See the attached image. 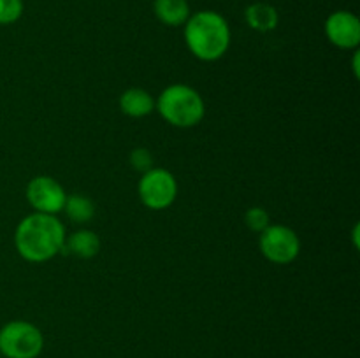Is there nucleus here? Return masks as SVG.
<instances>
[{
  "mask_svg": "<svg viewBox=\"0 0 360 358\" xmlns=\"http://www.w3.org/2000/svg\"><path fill=\"white\" fill-rule=\"evenodd\" d=\"M65 244V227L56 214L32 213L18 223L14 246L18 255L32 263H42L58 255Z\"/></svg>",
  "mask_w": 360,
  "mask_h": 358,
  "instance_id": "nucleus-1",
  "label": "nucleus"
},
{
  "mask_svg": "<svg viewBox=\"0 0 360 358\" xmlns=\"http://www.w3.org/2000/svg\"><path fill=\"white\" fill-rule=\"evenodd\" d=\"M183 27L186 48L202 62L220 60L231 46V27L217 11H197Z\"/></svg>",
  "mask_w": 360,
  "mask_h": 358,
  "instance_id": "nucleus-2",
  "label": "nucleus"
},
{
  "mask_svg": "<svg viewBox=\"0 0 360 358\" xmlns=\"http://www.w3.org/2000/svg\"><path fill=\"white\" fill-rule=\"evenodd\" d=\"M155 109L162 118L178 128H190L202 121L206 104L195 88L188 84H171L158 95Z\"/></svg>",
  "mask_w": 360,
  "mask_h": 358,
  "instance_id": "nucleus-3",
  "label": "nucleus"
},
{
  "mask_svg": "<svg viewBox=\"0 0 360 358\" xmlns=\"http://www.w3.org/2000/svg\"><path fill=\"white\" fill-rule=\"evenodd\" d=\"M44 339L34 323L14 319L0 329V354L6 358H37Z\"/></svg>",
  "mask_w": 360,
  "mask_h": 358,
  "instance_id": "nucleus-4",
  "label": "nucleus"
},
{
  "mask_svg": "<svg viewBox=\"0 0 360 358\" xmlns=\"http://www.w3.org/2000/svg\"><path fill=\"white\" fill-rule=\"evenodd\" d=\"M137 193L139 199L148 209L162 211L167 209L174 204L178 197V181L174 175L165 168H150L144 172L143 178L137 185Z\"/></svg>",
  "mask_w": 360,
  "mask_h": 358,
  "instance_id": "nucleus-5",
  "label": "nucleus"
},
{
  "mask_svg": "<svg viewBox=\"0 0 360 358\" xmlns=\"http://www.w3.org/2000/svg\"><path fill=\"white\" fill-rule=\"evenodd\" d=\"M260 253L276 265H287L299 256L301 241L299 235L285 225H269L260 232Z\"/></svg>",
  "mask_w": 360,
  "mask_h": 358,
  "instance_id": "nucleus-6",
  "label": "nucleus"
},
{
  "mask_svg": "<svg viewBox=\"0 0 360 358\" xmlns=\"http://www.w3.org/2000/svg\"><path fill=\"white\" fill-rule=\"evenodd\" d=\"M67 193L56 179L37 175L27 185V200L35 213L58 214L65 206Z\"/></svg>",
  "mask_w": 360,
  "mask_h": 358,
  "instance_id": "nucleus-7",
  "label": "nucleus"
},
{
  "mask_svg": "<svg viewBox=\"0 0 360 358\" xmlns=\"http://www.w3.org/2000/svg\"><path fill=\"white\" fill-rule=\"evenodd\" d=\"M326 35L340 49H357L360 44V20L350 11H336L326 20Z\"/></svg>",
  "mask_w": 360,
  "mask_h": 358,
  "instance_id": "nucleus-8",
  "label": "nucleus"
},
{
  "mask_svg": "<svg viewBox=\"0 0 360 358\" xmlns=\"http://www.w3.org/2000/svg\"><path fill=\"white\" fill-rule=\"evenodd\" d=\"M153 13L157 20L167 27H183L192 11L188 0H155Z\"/></svg>",
  "mask_w": 360,
  "mask_h": 358,
  "instance_id": "nucleus-9",
  "label": "nucleus"
},
{
  "mask_svg": "<svg viewBox=\"0 0 360 358\" xmlns=\"http://www.w3.org/2000/svg\"><path fill=\"white\" fill-rule=\"evenodd\" d=\"M120 109L130 118H144L155 111V100L143 88H129L120 97Z\"/></svg>",
  "mask_w": 360,
  "mask_h": 358,
  "instance_id": "nucleus-10",
  "label": "nucleus"
},
{
  "mask_svg": "<svg viewBox=\"0 0 360 358\" xmlns=\"http://www.w3.org/2000/svg\"><path fill=\"white\" fill-rule=\"evenodd\" d=\"M245 18L246 23L253 30L262 32V34L274 30L278 27V23H280V14H278L276 7L267 2H255L246 7Z\"/></svg>",
  "mask_w": 360,
  "mask_h": 358,
  "instance_id": "nucleus-11",
  "label": "nucleus"
},
{
  "mask_svg": "<svg viewBox=\"0 0 360 358\" xmlns=\"http://www.w3.org/2000/svg\"><path fill=\"white\" fill-rule=\"evenodd\" d=\"M63 249L77 258H94L101 251V239L91 230H77L67 235Z\"/></svg>",
  "mask_w": 360,
  "mask_h": 358,
  "instance_id": "nucleus-12",
  "label": "nucleus"
},
{
  "mask_svg": "<svg viewBox=\"0 0 360 358\" xmlns=\"http://www.w3.org/2000/svg\"><path fill=\"white\" fill-rule=\"evenodd\" d=\"M63 211L74 223H88L95 214V204L84 195H67Z\"/></svg>",
  "mask_w": 360,
  "mask_h": 358,
  "instance_id": "nucleus-13",
  "label": "nucleus"
},
{
  "mask_svg": "<svg viewBox=\"0 0 360 358\" xmlns=\"http://www.w3.org/2000/svg\"><path fill=\"white\" fill-rule=\"evenodd\" d=\"M23 0H0V25H13L23 16Z\"/></svg>",
  "mask_w": 360,
  "mask_h": 358,
  "instance_id": "nucleus-14",
  "label": "nucleus"
},
{
  "mask_svg": "<svg viewBox=\"0 0 360 358\" xmlns=\"http://www.w3.org/2000/svg\"><path fill=\"white\" fill-rule=\"evenodd\" d=\"M269 214L262 207H252V209L246 211L245 214V223L250 230L253 232H264L269 227Z\"/></svg>",
  "mask_w": 360,
  "mask_h": 358,
  "instance_id": "nucleus-15",
  "label": "nucleus"
},
{
  "mask_svg": "<svg viewBox=\"0 0 360 358\" xmlns=\"http://www.w3.org/2000/svg\"><path fill=\"white\" fill-rule=\"evenodd\" d=\"M130 165H132V168L144 174L150 168H153V157H151V153L146 147H137V150L130 153Z\"/></svg>",
  "mask_w": 360,
  "mask_h": 358,
  "instance_id": "nucleus-16",
  "label": "nucleus"
},
{
  "mask_svg": "<svg viewBox=\"0 0 360 358\" xmlns=\"http://www.w3.org/2000/svg\"><path fill=\"white\" fill-rule=\"evenodd\" d=\"M354 70H355V76H359V51H355V56H354Z\"/></svg>",
  "mask_w": 360,
  "mask_h": 358,
  "instance_id": "nucleus-17",
  "label": "nucleus"
},
{
  "mask_svg": "<svg viewBox=\"0 0 360 358\" xmlns=\"http://www.w3.org/2000/svg\"><path fill=\"white\" fill-rule=\"evenodd\" d=\"M354 239H355V248H359V225L354 228Z\"/></svg>",
  "mask_w": 360,
  "mask_h": 358,
  "instance_id": "nucleus-18",
  "label": "nucleus"
},
{
  "mask_svg": "<svg viewBox=\"0 0 360 358\" xmlns=\"http://www.w3.org/2000/svg\"><path fill=\"white\" fill-rule=\"evenodd\" d=\"M0 357H2V354H0Z\"/></svg>",
  "mask_w": 360,
  "mask_h": 358,
  "instance_id": "nucleus-19",
  "label": "nucleus"
}]
</instances>
